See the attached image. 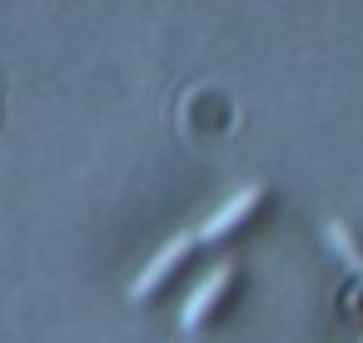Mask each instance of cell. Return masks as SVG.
Returning <instances> with one entry per match:
<instances>
[{"label": "cell", "mask_w": 363, "mask_h": 343, "mask_svg": "<svg viewBox=\"0 0 363 343\" xmlns=\"http://www.w3.org/2000/svg\"><path fill=\"white\" fill-rule=\"evenodd\" d=\"M269 199H274V189L269 184H244L239 194H229L194 234H199V244H224V239H234V234H244L264 209H269Z\"/></svg>", "instance_id": "cell-2"}, {"label": "cell", "mask_w": 363, "mask_h": 343, "mask_svg": "<svg viewBox=\"0 0 363 343\" xmlns=\"http://www.w3.org/2000/svg\"><path fill=\"white\" fill-rule=\"evenodd\" d=\"M199 249V234H174L169 244H160L155 254H150V264L135 274V283H130V303H150L184 264H189V254Z\"/></svg>", "instance_id": "cell-3"}, {"label": "cell", "mask_w": 363, "mask_h": 343, "mask_svg": "<svg viewBox=\"0 0 363 343\" xmlns=\"http://www.w3.org/2000/svg\"><path fill=\"white\" fill-rule=\"evenodd\" d=\"M328 244H333V249L343 254V264H348V269L363 279V244L353 239V229H348L343 219H328Z\"/></svg>", "instance_id": "cell-4"}, {"label": "cell", "mask_w": 363, "mask_h": 343, "mask_svg": "<svg viewBox=\"0 0 363 343\" xmlns=\"http://www.w3.org/2000/svg\"><path fill=\"white\" fill-rule=\"evenodd\" d=\"M234 283H239V264H234V259L214 264V269L189 288V298H184V308H179V328H184V333H204V328L219 318V308L229 303Z\"/></svg>", "instance_id": "cell-1"}]
</instances>
